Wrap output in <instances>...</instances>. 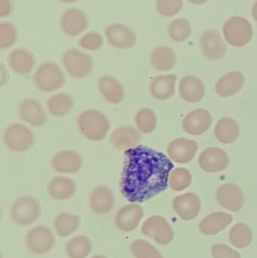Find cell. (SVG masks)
I'll return each instance as SVG.
<instances>
[{
  "label": "cell",
  "instance_id": "cell-47",
  "mask_svg": "<svg viewBox=\"0 0 257 258\" xmlns=\"http://www.w3.org/2000/svg\"><path fill=\"white\" fill-rule=\"evenodd\" d=\"M60 3H66V4H70V3H75L78 0H58Z\"/></svg>",
  "mask_w": 257,
  "mask_h": 258
},
{
  "label": "cell",
  "instance_id": "cell-17",
  "mask_svg": "<svg viewBox=\"0 0 257 258\" xmlns=\"http://www.w3.org/2000/svg\"><path fill=\"white\" fill-rule=\"evenodd\" d=\"M199 43L202 54L208 60H220L226 54V44L217 30H208L202 33Z\"/></svg>",
  "mask_w": 257,
  "mask_h": 258
},
{
  "label": "cell",
  "instance_id": "cell-46",
  "mask_svg": "<svg viewBox=\"0 0 257 258\" xmlns=\"http://www.w3.org/2000/svg\"><path fill=\"white\" fill-rule=\"evenodd\" d=\"M252 13H253V17L255 21H257V1L255 3L254 6H253Z\"/></svg>",
  "mask_w": 257,
  "mask_h": 258
},
{
  "label": "cell",
  "instance_id": "cell-12",
  "mask_svg": "<svg viewBox=\"0 0 257 258\" xmlns=\"http://www.w3.org/2000/svg\"><path fill=\"white\" fill-rule=\"evenodd\" d=\"M216 198L219 204L229 211L238 212L244 204V195L241 187L233 183H227L217 188Z\"/></svg>",
  "mask_w": 257,
  "mask_h": 258
},
{
  "label": "cell",
  "instance_id": "cell-45",
  "mask_svg": "<svg viewBox=\"0 0 257 258\" xmlns=\"http://www.w3.org/2000/svg\"><path fill=\"white\" fill-rule=\"evenodd\" d=\"M189 1L195 5H202L207 3L208 0H189Z\"/></svg>",
  "mask_w": 257,
  "mask_h": 258
},
{
  "label": "cell",
  "instance_id": "cell-3",
  "mask_svg": "<svg viewBox=\"0 0 257 258\" xmlns=\"http://www.w3.org/2000/svg\"><path fill=\"white\" fill-rule=\"evenodd\" d=\"M35 87L48 93L58 90L65 83V77L60 67L54 62H45L38 67L33 76Z\"/></svg>",
  "mask_w": 257,
  "mask_h": 258
},
{
  "label": "cell",
  "instance_id": "cell-18",
  "mask_svg": "<svg viewBox=\"0 0 257 258\" xmlns=\"http://www.w3.org/2000/svg\"><path fill=\"white\" fill-rule=\"evenodd\" d=\"M51 165L54 171L60 174H75L82 166V159L74 150H62L53 156Z\"/></svg>",
  "mask_w": 257,
  "mask_h": 258
},
{
  "label": "cell",
  "instance_id": "cell-8",
  "mask_svg": "<svg viewBox=\"0 0 257 258\" xmlns=\"http://www.w3.org/2000/svg\"><path fill=\"white\" fill-rule=\"evenodd\" d=\"M54 234L48 227L37 226L26 235L25 245L28 251L36 255H42L52 249L54 245Z\"/></svg>",
  "mask_w": 257,
  "mask_h": 258
},
{
  "label": "cell",
  "instance_id": "cell-28",
  "mask_svg": "<svg viewBox=\"0 0 257 258\" xmlns=\"http://www.w3.org/2000/svg\"><path fill=\"white\" fill-rule=\"evenodd\" d=\"M176 76L174 74L159 76L152 80L149 86V92L152 98L158 101H167L175 95L176 92Z\"/></svg>",
  "mask_w": 257,
  "mask_h": 258
},
{
  "label": "cell",
  "instance_id": "cell-30",
  "mask_svg": "<svg viewBox=\"0 0 257 258\" xmlns=\"http://www.w3.org/2000/svg\"><path fill=\"white\" fill-rule=\"evenodd\" d=\"M175 51L167 46L155 48L150 54V63L155 71L167 72L173 69L176 64Z\"/></svg>",
  "mask_w": 257,
  "mask_h": 258
},
{
  "label": "cell",
  "instance_id": "cell-16",
  "mask_svg": "<svg viewBox=\"0 0 257 258\" xmlns=\"http://www.w3.org/2000/svg\"><path fill=\"white\" fill-rule=\"evenodd\" d=\"M212 115L206 109H197L189 113L183 120L184 132L193 136H199L211 128Z\"/></svg>",
  "mask_w": 257,
  "mask_h": 258
},
{
  "label": "cell",
  "instance_id": "cell-13",
  "mask_svg": "<svg viewBox=\"0 0 257 258\" xmlns=\"http://www.w3.org/2000/svg\"><path fill=\"white\" fill-rule=\"evenodd\" d=\"M229 158L227 153L218 147L205 149L199 158L201 169L207 173H218L227 168Z\"/></svg>",
  "mask_w": 257,
  "mask_h": 258
},
{
  "label": "cell",
  "instance_id": "cell-44",
  "mask_svg": "<svg viewBox=\"0 0 257 258\" xmlns=\"http://www.w3.org/2000/svg\"><path fill=\"white\" fill-rule=\"evenodd\" d=\"M13 10L12 0H0V18L9 17Z\"/></svg>",
  "mask_w": 257,
  "mask_h": 258
},
{
  "label": "cell",
  "instance_id": "cell-25",
  "mask_svg": "<svg viewBox=\"0 0 257 258\" xmlns=\"http://www.w3.org/2000/svg\"><path fill=\"white\" fill-rule=\"evenodd\" d=\"M245 84L242 73L232 71L222 77L216 83L215 92L221 98H230L240 92Z\"/></svg>",
  "mask_w": 257,
  "mask_h": 258
},
{
  "label": "cell",
  "instance_id": "cell-33",
  "mask_svg": "<svg viewBox=\"0 0 257 258\" xmlns=\"http://www.w3.org/2000/svg\"><path fill=\"white\" fill-rule=\"evenodd\" d=\"M80 225V217L74 214H60L54 219L53 226L56 233L60 237H66L76 231Z\"/></svg>",
  "mask_w": 257,
  "mask_h": 258
},
{
  "label": "cell",
  "instance_id": "cell-41",
  "mask_svg": "<svg viewBox=\"0 0 257 258\" xmlns=\"http://www.w3.org/2000/svg\"><path fill=\"white\" fill-rule=\"evenodd\" d=\"M155 8L162 16H175L182 9L183 0H156Z\"/></svg>",
  "mask_w": 257,
  "mask_h": 258
},
{
  "label": "cell",
  "instance_id": "cell-11",
  "mask_svg": "<svg viewBox=\"0 0 257 258\" xmlns=\"http://www.w3.org/2000/svg\"><path fill=\"white\" fill-rule=\"evenodd\" d=\"M60 29L69 37H75L82 33L89 26V18L80 9H69L62 13L60 18Z\"/></svg>",
  "mask_w": 257,
  "mask_h": 258
},
{
  "label": "cell",
  "instance_id": "cell-10",
  "mask_svg": "<svg viewBox=\"0 0 257 258\" xmlns=\"http://www.w3.org/2000/svg\"><path fill=\"white\" fill-rule=\"evenodd\" d=\"M104 35L109 45L117 49H130L137 42V36L134 30L119 23L107 26L104 30Z\"/></svg>",
  "mask_w": 257,
  "mask_h": 258
},
{
  "label": "cell",
  "instance_id": "cell-42",
  "mask_svg": "<svg viewBox=\"0 0 257 258\" xmlns=\"http://www.w3.org/2000/svg\"><path fill=\"white\" fill-rule=\"evenodd\" d=\"M104 44L102 36L97 32H90L81 36L78 40V45L87 51L99 50Z\"/></svg>",
  "mask_w": 257,
  "mask_h": 258
},
{
  "label": "cell",
  "instance_id": "cell-38",
  "mask_svg": "<svg viewBox=\"0 0 257 258\" xmlns=\"http://www.w3.org/2000/svg\"><path fill=\"white\" fill-rule=\"evenodd\" d=\"M193 181V176L185 168H177L172 171L169 176L168 184L176 192H181L190 187Z\"/></svg>",
  "mask_w": 257,
  "mask_h": 258
},
{
  "label": "cell",
  "instance_id": "cell-27",
  "mask_svg": "<svg viewBox=\"0 0 257 258\" xmlns=\"http://www.w3.org/2000/svg\"><path fill=\"white\" fill-rule=\"evenodd\" d=\"M47 190L48 195L53 200L64 201L73 197L76 192V184L69 177L56 176L50 180Z\"/></svg>",
  "mask_w": 257,
  "mask_h": 258
},
{
  "label": "cell",
  "instance_id": "cell-29",
  "mask_svg": "<svg viewBox=\"0 0 257 258\" xmlns=\"http://www.w3.org/2000/svg\"><path fill=\"white\" fill-rule=\"evenodd\" d=\"M233 221L229 214L225 212H214L205 217L199 224L201 233L207 236L217 234L228 227Z\"/></svg>",
  "mask_w": 257,
  "mask_h": 258
},
{
  "label": "cell",
  "instance_id": "cell-5",
  "mask_svg": "<svg viewBox=\"0 0 257 258\" xmlns=\"http://www.w3.org/2000/svg\"><path fill=\"white\" fill-rule=\"evenodd\" d=\"M62 63L68 75L75 80L86 78L94 69L92 57L77 48L66 50L62 55Z\"/></svg>",
  "mask_w": 257,
  "mask_h": 258
},
{
  "label": "cell",
  "instance_id": "cell-43",
  "mask_svg": "<svg viewBox=\"0 0 257 258\" xmlns=\"http://www.w3.org/2000/svg\"><path fill=\"white\" fill-rule=\"evenodd\" d=\"M214 258H241L239 253L224 244H216L212 247Z\"/></svg>",
  "mask_w": 257,
  "mask_h": 258
},
{
  "label": "cell",
  "instance_id": "cell-1",
  "mask_svg": "<svg viewBox=\"0 0 257 258\" xmlns=\"http://www.w3.org/2000/svg\"><path fill=\"white\" fill-rule=\"evenodd\" d=\"M173 168L168 156L146 146L125 150L121 194L130 203H144L167 189Z\"/></svg>",
  "mask_w": 257,
  "mask_h": 258
},
{
  "label": "cell",
  "instance_id": "cell-35",
  "mask_svg": "<svg viewBox=\"0 0 257 258\" xmlns=\"http://www.w3.org/2000/svg\"><path fill=\"white\" fill-rule=\"evenodd\" d=\"M231 243L238 248H244L251 243L253 233L247 224L239 223L235 224L229 233Z\"/></svg>",
  "mask_w": 257,
  "mask_h": 258
},
{
  "label": "cell",
  "instance_id": "cell-23",
  "mask_svg": "<svg viewBox=\"0 0 257 258\" xmlns=\"http://www.w3.org/2000/svg\"><path fill=\"white\" fill-rule=\"evenodd\" d=\"M98 90L109 104H119L125 99V92L120 82L110 75L101 77L98 80Z\"/></svg>",
  "mask_w": 257,
  "mask_h": 258
},
{
  "label": "cell",
  "instance_id": "cell-9",
  "mask_svg": "<svg viewBox=\"0 0 257 258\" xmlns=\"http://www.w3.org/2000/svg\"><path fill=\"white\" fill-rule=\"evenodd\" d=\"M141 232L161 245L172 243L175 237V233L168 221L158 215L148 218L142 225Z\"/></svg>",
  "mask_w": 257,
  "mask_h": 258
},
{
  "label": "cell",
  "instance_id": "cell-48",
  "mask_svg": "<svg viewBox=\"0 0 257 258\" xmlns=\"http://www.w3.org/2000/svg\"><path fill=\"white\" fill-rule=\"evenodd\" d=\"M91 258H107V257H105V256H103V255H96V256H94V257H92Z\"/></svg>",
  "mask_w": 257,
  "mask_h": 258
},
{
  "label": "cell",
  "instance_id": "cell-32",
  "mask_svg": "<svg viewBox=\"0 0 257 258\" xmlns=\"http://www.w3.org/2000/svg\"><path fill=\"white\" fill-rule=\"evenodd\" d=\"M73 107V98L64 92L55 94L48 98L46 108L48 113L54 117H63Z\"/></svg>",
  "mask_w": 257,
  "mask_h": 258
},
{
  "label": "cell",
  "instance_id": "cell-39",
  "mask_svg": "<svg viewBox=\"0 0 257 258\" xmlns=\"http://www.w3.org/2000/svg\"><path fill=\"white\" fill-rule=\"evenodd\" d=\"M130 248L136 258H164L152 244L143 239L134 240L130 245Z\"/></svg>",
  "mask_w": 257,
  "mask_h": 258
},
{
  "label": "cell",
  "instance_id": "cell-6",
  "mask_svg": "<svg viewBox=\"0 0 257 258\" xmlns=\"http://www.w3.org/2000/svg\"><path fill=\"white\" fill-rule=\"evenodd\" d=\"M40 214V203L37 199L32 196L18 197L11 206V220L18 226H28L33 224L37 221Z\"/></svg>",
  "mask_w": 257,
  "mask_h": 258
},
{
  "label": "cell",
  "instance_id": "cell-40",
  "mask_svg": "<svg viewBox=\"0 0 257 258\" xmlns=\"http://www.w3.org/2000/svg\"><path fill=\"white\" fill-rule=\"evenodd\" d=\"M18 30L15 25L9 22L0 24V48L7 49L13 46L18 39Z\"/></svg>",
  "mask_w": 257,
  "mask_h": 258
},
{
  "label": "cell",
  "instance_id": "cell-15",
  "mask_svg": "<svg viewBox=\"0 0 257 258\" xmlns=\"http://www.w3.org/2000/svg\"><path fill=\"white\" fill-rule=\"evenodd\" d=\"M199 145L193 140L179 138L170 141L167 153L170 160L176 163L186 164L191 162L197 153Z\"/></svg>",
  "mask_w": 257,
  "mask_h": 258
},
{
  "label": "cell",
  "instance_id": "cell-26",
  "mask_svg": "<svg viewBox=\"0 0 257 258\" xmlns=\"http://www.w3.org/2000/svg\"><path fill=\"white\" fill-rule=\"evenodd\" d=\"M35 63L34 56L25 48H15L8 56L9 68L18 75L25 76L30 74L34 68Z\"/></svg>",
  "mask_w": 257,
  "mask_h": 258
},
{
  "label": "cell",
  "instance_id": "cell-21",
  "mask_svg": "<svg viewBox=\"0 0 257 258\" xmlns=\"http://www.w3.org/2000/svg\"><path fill=\"white\" fill-rule=\"evenodd\" d=\"M115 203L114 195L107 186H96L92 191L89 197L91 210L96 215H102L109 213L113 209Z\"/></svg>",
  "mask_w": 257,
  "mask_h": 258
},
{
  "label": "cell",
  "instance_id": "cell-20",
  "mask_svg": "<svg viewBox=\"0 0 257 258\" xmlns=\"http://www.w3.org/2000/svg\"><path fill=\"white\" fill-rule=\"evenodd\" d=\"M201 206L200 199L194 192L178 196L173 201L174 210L184 221L195 219L200 212Z\"/></svg>",
  "mask_w": 257,
  "mask_h": 258
},
{
  "label": "cell",
  "instance_id": "cell-37",
  "mask_svg": "<svg viewBox=\"0 0 257 258\" xmlns=\"http://www.w3.org/2000/svg\"><path fill=\"white\" fill-rule=\"evenodd\" d=\"M192 34L190 23L184 18H177L168 26L169 37L176 42H183L190 38Z\"/></svg>",
  "mask_w": 257,
  "mask_h": 258
},
{
  "label": "cell",
  "instance_id": "cell-22",
  "mask_svg": "<svg viewBox=\"0 0 257 258\" xmlns=\"http://www.w3.org/2000/svg\"><path fill=\"white\" fill-rule=\"evenodd\" d=\"M179 94L181 98L188 103L200 102L205 94V85L199 77L186 76L179 83Z\"/></svg>",
  "mask_w": 257,
  "mask_h": 258
},
{
  "label": "cell",
  "instance_id": "cell-34",
  "mask_svg": "<svg viewBox=\"0 0 257 258\" xmlns=\"http://www.w3.org/2000/svg\"><path fill=\"white\" fill-rule=\"evenodd\" d=\"M92 250L91 239L85 236H78L71 239L66 245V254L69 258H86Z\"/></svg>",
  "mask_w": 257,
  "mask_h": 258
},
{
  "label": "cell",
  "instance_id": "cell-14",
  "mask_svg": "<svg viewBox=\"0 0 257 258\" xmlns=\"http://www.w3.org/2000/svg\"><path fill=\"white\" fill-rule=\"evenodd\" d=\"M18 115L25 123L34 128L43 126L47 120L42 104L33 98L21 100L18 104Z\"/></svg>",
  "mask_w": 257,
  "mask_h": 258
},
{
  "label": "cell",
  "instance_id": "cell-19",
  "mask_svg": "<svg viewBox=\"0 0 257 258\" xmlns=\"http://www.w3.org/2000/svg\"><path fill=\"white\" fill-rule=\"evenodd\" d=\"M143 209L139 204L127 205L119 209L115 217V224L119 230L128 233L137 228L143 219Z\"/></svg>",
  "mask_w": 257,
  "mask_h": 258
},
{
  "label": "cell",
  "instance_id": "cell-7",
  "mask_svg": "<svg viewBox=\"0 0 257 258\" xmlns=\"http://www.w3.org/2000/svg\"><path fill=\"white\" fill-rule=\"evenodd\" d=\"M223 34L226 42L234 47H243L248 44L253 36V27L243 17L229 18L223 26Z\"/></svg>",
  "mask_w": 257,
  "mask_h": 258
},
{
  "label": "cell",
  "instance_id": "cell-24",
  "mask_svg": "<svg viewBox=\"0 0 257 258\" xmlns=\"http://www.w3.org/2000/svg\"><path fill=\"white\" fill-rule=\"evenodd\" d=\"M140 131L130 125H123L115 129L110 137L113 147L120 150L134 148L140 144Z\"/></svg>",
  "mask_w": 257,
  "mask_h": 258
},
{
  "label": "cell",
  "instance_id": "cell-31",
  "mask_svg": "<svg viewBox=\"0 0 257 258\" xmlns=\"http://www.w3.org/2000/svg\"><path fill=\"white\" fill-rule=\"evenodd\" d=\"M214 135L216 138L222 144H232L239 137V125L232 118H223L217 122L214 128Z\"/></svg>",
  "mask_w": 257,
  "mask_h": 258
},
{
  "label": "cell",
  "instance_id": "cell-2",
  "mask_svg": "<svg viewBox=\"0 0 257 258\" xmlns=\"http://www.w3.org/2000/svg\"><path fill=\"white\" fill-rule=\"evenodd\" d=\"M76 124L80 134L92 141L104 140L110 128L108 117L96 109L81 112L77 117Z\"/></svg>",
  "mask_w": 257,
  "mask_h": 258
},
{
  "label": "cell",
  "instance_id": "cell-4",
  "mask_svg": "<svg viewBox=\"0 0 257 258\" xmlns=\"http://www.w3.org/2000/svg\"><path fill=\"white\" fill-rule=\"evenodd\" d=\"M33 131L24 124L15 123L8 125L3 133V142L8 150L15 153L28 151L34 144Z\"/></svg>",
  "mask_w": 257,
  "mask_h": 258
},
{
  "label": "cell",
  "instance_id": "cell-36",
  "mask_svg": "<svg viewBox=\"0 0 257 258\" xmlns=\"http://www.w3.org/2000/svg\"><path fill=\"white\" fill-rule=\"evenodd\" d=\"M134 122L141 133L151 134L157 126V117L153 110L149 108H142L136 113Z\"/></svg>",
  "mask_w": 257,
  "mask_h": 258
}]
</instances>
